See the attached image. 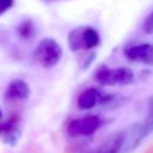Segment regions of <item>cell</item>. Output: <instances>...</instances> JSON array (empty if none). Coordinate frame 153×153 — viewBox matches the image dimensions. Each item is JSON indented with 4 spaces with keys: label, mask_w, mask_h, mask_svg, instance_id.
Instances as JSON below:
<instances>
[{
    "label": "cell",
    "mask_w": 153,
    "mask_h": 153,
    "mask_svg": "<svg viewBox=\"0 0 153 153\" xmlns=\"http://www.w3.org/2000/svg\"><path fill=\"white\" fill-rule=\"evenodd\" d=\"M102 126V118L97 115H90L72 120L67 126V134L72 137L90 136Z\"/></svg>",
    "instance_id": "cell-4"
},
{
    "label": "cell",
    "mask_w": 153,
    "mask_h": 153,
    "mask_svg": "<svg viewBox=\"0 0 153 153\" xmlns=\"http://www.w3.org/2000/svg\"><path fill=\"white\" fill-rule=\"evenodd\" d=\"M142 127L145 129L146 135L148 136L153 131V98L148 100V106H147V114L145 117V121L141 122Z\"/></svg>",
    "instance_id": "cell-11"
},
{
    "label": "cell",
    "mask_w": 153,
    "mask_h": 153,
    "mask_svg": "<svg viewBox=\"0 0 153 153\" xmlns=\"http://www.w3.org/2000/svg\"><path fill=\"white\" fill-rule=\"evenodd\" d=\"M1 117H2V115H1V111H0V120H1Z\"/></svg>",
    "instance_id": "cell-15"
},
{
    "label": "cell",
    "mask_w": 153,
    "mask_h": 153,
    "mask_svg": "<svg viewBox=\"0 0 153 153\" xmlns=\"http://www.w3.org/2000/svg\"><path fill=\"white\" fill-rule=\"evenodd\" d=\"M124 142V130L111 134L99 146L97 153H121Z\"/></svg>",
    "instance_id": "cell-9"
},
{
    "label": "cell",
    "mask_w": 153,
    "mask_h": 153,
    "mask_svg": "<svg viewBox=\"0 0 153 153\" xmlns=\"http://www.w3.org/2000/svg\"><path fill=\"white\" fill-rule=\"evenodd\" d=\"M68 47L72 51L92 50L100 44L99 32L92 26H78L69 31Z\"/></svg>",
    "instance_id": "cell-1"
},
{
    "label": "cell",
    "mask_w": 153,
    "mask_h": 153,
    "mask_svg": "<svg viewBox=\"0 0 153 153\" xmlns=\"http://www.w3.org/2000/svg\"><path fill=\"white\" fill-rule=\"evenodd\" d=\"M62 47L54 38H43L38 42L33 50L35 60L44 68L56 66L62 57Z\"/></svg>",
    "instance_id": "cell-3"
},
{
    "label": "cell",
    "mask_w": 153,
    "mask_h": 153,
    "mask_svg": "<svg viewBox=\"0 0 153 153\" xmlns=\"http://www.w3.org/2000/svg\"><path fill=\"white\" fill-rule=\"evenodd\" d=\"M94 80L102 86H127L135 82V74L128 67H100L96 74Z\"/></svg>",
    "instance_id": "cell-2"
},
{
    "label": "cell",
    "mask_w": 153,
    "mask_h": 153,
    "mask_svg": "<svg viewBox=\"0 0 153 153\" xmlns=\"http://www.w3.org/2000/svg\"><path fill=\"white\" fill-rule=\"evenodd\" d=\"M17 123H18L17 117H11L7 121L1 122L0 123V134L6 135L7 133H10L12 130H16L17 129Z\"/></svg>",
    "instance_id": "cell-12"
},
{
    "label": "cell",
    "mask_w": 153,
    "mask_h": 153,
    "mask_svg": "<svg viewBox=\"0 0 153 153\" xmlns=\"http://www.w3.org/2000/svg\"><path fill=\"white\" fill-rule=\"evenodd\" d=\"M124 56L133 62L153 66V44L152 43H139L127 47L123 50Z\"/></svg>",
    "instance_id": "cell-5"
},
{
    "label": "cell",
    "mask_w": 153,
    "mask_h": 153,
    "mask_svg": "<svg viewBox=\"0 0 153 153\" xmlns=\"http://www.w3.org/2000/svg\"><path fill=\"white\" fill-rule=\"evenodd\" d=\"M14 5V0H0V16L10 11Z\"/></svg>",
    "instance_id": "cell-14"
},
{
    "label": "cell",
    "mask_w": 153,
    "mask_h": 153,
    "mask_svg": "<svg viewBox=\"0 0 153 153\" xmlns=\"http://www.w3.org/2000/svg\"><path fill=\"white\" fill-rule=\"evenodd\" d=\"M31 94V88L29 84L23 79H13L10 81L5 90V98L8 102L26 100Z\"/></svg>",
    "instance_id": "cell-8"
},
{
    "label": "cell",
    "mask_w": 153,
    "mask_h": 153,
    "mask_svg": "<svg viewBox=\"0 0 153 153\" xmlns=\"http://www.w3.org/2000/svg\"><path fill=\"white\" fill-rule=\"evenodd\" d=\"M146 136L147 135L141 122L129 126L127 129H124V142L121 153H131L140 146Z\"/></svg>",
    "instance_id": "cell-7"
},
{
    "label": "cell",
    "mask_w": 153,
    "mask_h": 153,
    "mask_svg": "<svg viewBox=\"0 0 153 153\" xmlns=\"http://www.w3.org/2000/svg\"><path fill=\"white\" fill-rule=\"evenodd\" d=\"M110 99H111V96L104 94L94 87H88V88H85L78 96L76 104H78V108L81 110H90V109H93L97 104L108 103Z\"/></svg>",
    "instance_id": "cell-6"
},
{
    "label": "cell",
    "mask_w": 153,
    "mask_h": 153,
    "mask_svg": "<svg viewBox=\"0 0 153 153\" xmlns=\"http://www.w3.org/2000/svg\"><path fill=\"white\" fill-rule=\"evenodd\" d=\"M142 31L147 35H153V11L143 19L142 22Z\"/></svg>",
    "instance_id": "cell-13"
},
{
    "label": "cell",
    "mask_w": 153,
    "mask_h": 153,
    "mask_svg": "<svg viewBox=\"0 0 153 153\" xmlns=\"http://www.w3.org/2000/svg\"><path fill=\"white\" fill-rule=\"evenodd\" d=\"M17 33L19 35L20 38L27 41L31 39L35 35H36V26L35 23L31 19H25L23 22H20L17 26Z\"/></svg>",
    "instance_id": "cell-10"
}]
</instances>
